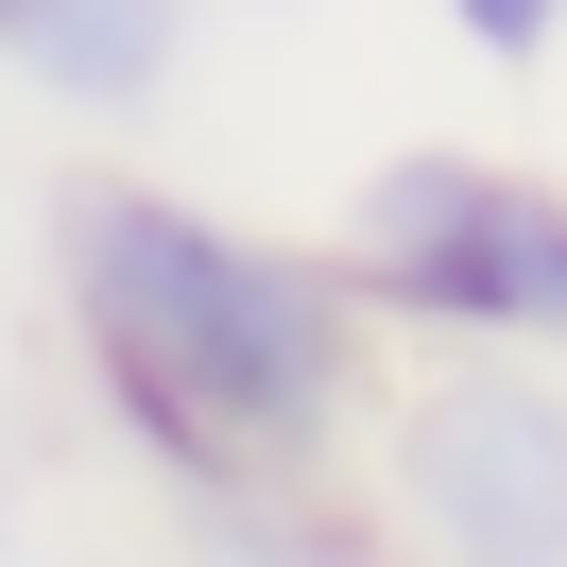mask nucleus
<instances>
[{
    "mask_svg": "<svg viewBox=\"0 0 567 567\" xmlns=\"http://www.w3.org/2000/svg\"><path fill=\"white\" fill-rule=\"evenodd\" d=\"M52 276H70L86 379L104 413L173 464L189 498L310 482L361 413H379V310L344 292L327 241H241L189 189L86 173L52 207Z\"/></svg>",
    "mask_w": 567,
    "mask_h": 567,
    "instance_id": "1",
    "label": "nucleus"
},
{
    "mask_svg": "<svg viewBox=\"0 0 567 567\" xmlns=\"http://www.w3.org/2000/svg\"><path fill=\"white\" fill-rule=\"evenodd\" d=\"M344 292L430 344H567V189L482 173V155H395L344 207Z\"/></svg>",
    "mask_w": 567,
    "mask_h": 567,
    "instance_id": "2",
    "label": "nucleus"
},
{
    "mask_svg": "<svg viewBox=\"0 0 567 567\" xmlns=\"http://www.w3.org/2000/svg\"><path fill=\"white\" fill-rule=\"evenodd\" d=\"M379 498L395 533L464 567H567V395L516 361H447L379 413Z\"/></svg>",
    "mask_w": 567,
    "mask_h": 567,
    "instance_id": "3",
    "label": "nucleus"
},
{
    "mask_svg": "<svg viewBox=\"0 0 567 567\" xmlns=\"http://www.w3.org/2000/svg\"><path fill=\"white\" fill-rule=\"evenodd\" d=\"M189 52V0H0V70L70 121H138Z\"/></svg>",
    "mask_w": 567,
    "mask_h": 567,
    "instance_id": "4",
    "label": "nucleus"
},
{
    "mask_svg": "<svg viewBox=\"0 0 567 567\" xmlns=\"http://www.w3.org/2000/svg\"><path fill=\"white\" fill-rule=\"evenodd\" d=\"M464 18V52H498V70H533V52L567 35V0H447Z\"/></svg>",
    "mask_w": 567,
    "mask_h": 567,
    "instance_id": "5",
    "label": "nucleus"
}]
</instances>
